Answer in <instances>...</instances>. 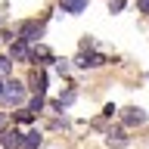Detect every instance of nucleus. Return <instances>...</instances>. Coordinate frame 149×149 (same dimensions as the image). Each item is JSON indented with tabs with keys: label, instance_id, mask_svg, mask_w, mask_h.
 Instances as JSON below:
<instances>
[{
	"label": "nucleus",
	"instance_id": "1",
	"mask_svg": "<svg viewBox=\"0 0 149 149\" xmlns=\"http://www.w3.org/2000/svg\"><path fill=\"white\" fill-rule=\"evenodd\" d=\"M0 100L6 102V106H19V102L25 100V87L19 81H6L3 84V93H0Z\"/></svg>",
	"mask_w": 149,
	"mask_h": 149
},
{
	"label": "nucleus",
	"instance_id": "2",
	"mask_svg": "<svg viewBox=\"0 0 149 149\" xmlns=\"http://www.w3.org/2000/svg\"><path fill=\"white\" fill-rule=\"evenodd\" d=\"M22 140H25V134H22V130H3V134H0L3 149H22Z\"/></svg>",
	"mask_w": 149,
	"mask_h": 149
},
{
	"label": "nucleus",
	"instance_id": "3",
	"mask_svg": "<svg viewBox=\"0 0 149 149\" xmlns=\"http://www.w3.org/2000/svg\"><path fill=\"white\" fill-rule=\"evenodd\" d=\"M40 34H44V25H37V22H28V25L22 28V40H25V44H34Z\"/></svg>",
	"mask_w": 149,
	"mask_h": 149
},
{
	"label": "nucleus",
	"instance_id": "4",
	"mask_svg": "<svg viewBox=\"0 0 149 149\" xmlns=\"http://www.w3.org/2000/svg\"><path fill=\"white\" fill-rule=\"evenodd\" d=\"M9 59H22V62H25V59H31V50H28V44L22 40V37L13 44V50H9Z\"/></svg>",
	"mask_w": 149,
	"mask_h": 149
},
{
	"label": "nucleus",
	"instance_id": "5",
	"mask_svg": "<svg viewBox=\"0 0 149 149\" xmlns=\"http://www.w3.org/2000/svg\"><path fill=\"white\" fill-rule=\"evenodd\" d=\"M143 121H146V112H143V109H124V124H127V127L143 124Z\"/></svg>",
	"mask_w": 149,
	"mask_h": 149
},
{
	"label": "nucleus",
	"instance_id": "6",
	"mask_svg": "<svg viewBox=\"0 0 149 149\" xmlns=\"http://www.w3.org/2000/svg\"><path fill=\"white\" fill-rule=\"evenodd\" d=\"M31 90H34V93H44V90H47V74L40 72V68L31 72Z\"/></svg>",
	"mask_w": 149,
	"mask_h": 149
},
{
	"label": "nucleus",
	"instance_id": "7",
	"mask_svg": "<svg viewBox=\"0 0 149 149\" xmlns=\"http://www.w3.org/2000/svg\"><path fill=\"white\" fill-rule=\"evenodd\" d=\"M102 62H106V59H102L100 53H90V56H81V59H78L81 68H96V65H102Z\"/></svg>",
	"mask_w": 149,
	"mask_h": 149
},
{
	"label": "nucleus",
	"instance_id": "8",
	"mask_svg": "<svg viewBox=\"0 0 149 149\" xmlns=\"http://www.w3.org/2000/svg\"><path fill=\"white\" fill-rule=\"evenodd\" d=\"M90 0H62V9L65 13H84Z\"/></svg>",
	"mask_w": 149,
	"mask_h": 149
},
{
	"label": "nucleus",
	"instance_id": "9",
	"mask_svg": "<svg viewBox=\"0 0 149 149\" xmlns=\"http://www.w3.org/2000/svg\"><path fill=\"white\" fill-rule=\"evenodd\" d=\"M106 140H109V146H115V149H118V146H127L124 130H109V137H106Z\"/></svg>",
	"mask_w": 149,
	"mask_h": 149
},
{
	"label": "nucleus",
	"instance_id": "10",
	"mask_svg": "<svg viewBox=\"0 0 149 149\" xmlns=\"http://www.w3.org/2000/svg\"><path fill=\"white\" fill-rule=\"evenodd\" d=\"M22 149H40V134H37V130L25 134V140H22Z\"/></svg>",
	"mask_w": 149,
	"mask_h": 149
},
{
	"label": "nucleus",
	"instance_id": "11",
	"mask_svg": "<svg viewBox=\"0 0 149 149\" xmlns=\"http://www.w3.org/2000/svg\"><path fill=\"white\" fill-rule=\"evenodd\" d=\"M31 59H50V50H47L44 44H37V40H34V50H31Z\"/></svg>",
	"mask_w": 149,
	"mask_h": 149
},
{
	"label": "nucleus",
	"instance_id": "12",
	"mask_svg": "<svg viewBox=\"0 0 149 149\" xmlns=\"http://www.w3.org/2000/svg\"><path fill=\"white\" fill-rule=\"evenodd\" d=\"M9 72H13V59L0 56V78H9Z\"/></svg>",
	"mask_w": 149,
	"mask_h": 149
},
{
	"label": "nucleus",
	"instance_id": "13",
	"mask_svg": "<svg viewBox=\"0 0 149 149\" xmlns=\"http://www.w3.org/2000/svg\"><path fill=\"white\" fill-rule=\"evenodd\" d=\"M44 109V93H34V100H31V109L28 112H40Z\"/></svg>",
	"mask_w": 149,
	"mask_h": 149
},
{
	"label": "nucleus",
	"instance_id": "14",
	"mask_svg": "<svg viewBox=\"0 0 149 149\" xmlns=\"http://www.w3.org/2000/svg\"><path fill=\"white\" fill-rule=\"evenodd\" d=\"M16 118L22 121V124H28V121L34 118V112H28V109H22V112H16Z\"/></svg>",
	"mask_w": 149,
	"mask_h": 149
},
{
	"label": "nucleus",
	"instance_id": "15",
	"mask_svg": "<svg viewBox=\"0 0 149 149\" xmlns=\"http://www.w3.org/2000/svg\"><path fill=\"white\" fill-rule=\"evenodd\" d=\"M109 6H112V9H115V13H118V9H121V6H124V0H112Z\"/></svg>",
	"mask_w": 149,
	"mask_h": 149
},
{
	"label": "nucleus",
	"instance_id": "16",
	"mask_svg": "<svg viewBox=\"0 0 149 149\" xmlns=\"http://www.w3.org/2000/svg\"><path fill=\"white\" fill-rule=\"evenodd\" d=\"M137 6L143 9V13H149V0H137Z\"/></svg>",
	"mask_w": 149,
	"mask_h": 149
},
{
	"label": "nucleus",
	"instance_id": "17",
	"mask_svg": "<svg viewBox=\"0 0 149 149\" xmlns=\"http://www.w3.org/2000/svg\"><path fill=\"white\" fill-rule=\"evenodd\" d=\"M6 130V115H0V134Z\"/></svg>",
	"mask_w": 149,
	"mask_h": 149
},
{
	"label": "nucleus",
	"instance_id": "18",
	"mask_svg": "<svg viewBox=\"0 0 149 149\" xmlns=\"http://www.w3.org/2000/svg\"><path fill=\"white\" fill-rule=\"evenodd\" d=\"M0 93H3V81H0Z\"/></svg>",
	"mask_w": 149,
	"mask_h": 149
}]
</instances>
